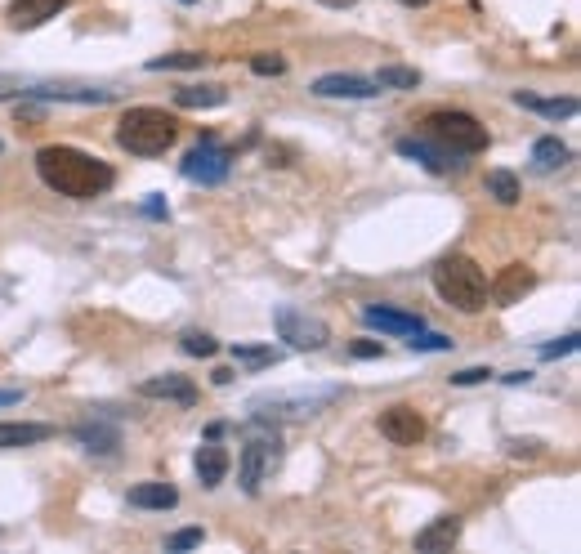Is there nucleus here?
Instances as JSON below:
<instances>
[{"label": "nucleus", "instance_id": "obj_24", "mask_svg": "<svg viewBox=\"0 0 581 554\" xmlns=\"http://www.w3.org/2000/svg\"><path fill=\"white\" fill-rule=\"evenodd\" d=\"M568 143H559L555 135H546V139H537L532 143V166L541 170V175H550V170H559V166H568Z\"/></svg>", "mask_w": 581, "mask_h": 554}, {"label": "nucleus", "instance_id": "obj_18", "mask_svg": "<svg viewBox=\"0 0 581 554\" xmlns=\"http://www.w3.org/2000/svg\"><path fill=\"white\" fill-rule=\"evenodd\" d=\"M54 438V425H41V420H5L0 425V452H14V447H36Z\"/></svg>", "mask_w": 581, "mask_h": 554}, {"label": "nucleus", "instance_id": "obj_11", "mask_svg": "<svg viewBox=\"0 0 581 554\" xmlns=\"http://www.w3.org/2000/svg\"><path fill=\"white\" fill-rule=\"evenodd\" d=\"M68 5L72 0H9L5 18L14 32H36V27H45L50 18H59Z\"/></svg>", "mask_w": 581, "mask_h": 554}, {"label": "nucleus", "instance_id": "obj_20", "mask_svg": "<svg viewBox=\"0 0 581 554\" xmlns=\"http://www.w3.org/2000/svg\"><path fill=\"white\" fill-rule=\"evenodd\" d=\"M72 438L85 452H99V456H117V447H121V434L112 425H103V420H81V425L72 429Z\"/></svg>", "mask_w": 581, "mask_h": 554}, {"label": "nucleus", "instance_id": "obj_44", "mask_svg": "<svg viewBox=\"0 0 581 554\" xmlns=\"http://www.w3.org/2000/svg\"><path fill=\"white\" fill-rule=\"evenodd\" d=\"M0 152H5V139H0Z\"/></svg>", "mask_w": 581, "mask_h": 554}, {"label": "nucleus", "instance_id": "obj_19", "mask_svg": "<svg viewBox=\"0 0 581 554\" xmlns=\"http://www.w3.org/2000/svg\"><path fill=\"white\" fill-rule=\"evenodd\" d=\"M228 465H233V456H228L215 438L197 447V456H193V470H197V479H202V487H219V483H224Z\"/></svg>", "mask_w": 581, "mask_h": 554}, {"label": "nucleus", "instance_id": "obj_2", "mask_svg": "<svg viewBox=\"0 0 581 554\" xmlns=\"http://www.w3.org/2000/svg\"><path fill=\"white\" fill-rule=\"evenodd\" d=\"M434 291L443 295L452 309L461 313H479L483 304H488V273L479 269V260H470V255H443V260L434 264Z\"/></svg>", "mask_w": 581, "mask_h": 554}, {"label": "nucleus", "instance_id": "obj_14", "mask_svg": "<svg viewBox=\"0 0 581 554\" xmlns=\"http://www.w3.org/2000/svg\"><path fill=\"white\" fill-rule=\"evenodd\" d=\"M532 286H537V273H532L528 264H506V269H501V273L488 282V295H492L497 304H519L523 295L532 291Z\"/></svg>", "mask_w": 581, "mask_h": 554}, {"label": "nucleus", "instance_id": "obj_9", "mask_svg": "<svg viewBox=\"0 0 581 554\" xmlns=\"http://www.w3.org/2000/svg\"><path fill=\"white\" fill-rule=\"evenodd\" d=\"M380 434H385L394 447H416L425 438V416L407 403H394V407L380 412Z\"/></svg>", "mask_w": 581, "mask_h": 554}, {"label": "nucleus", "instance_id": "obj_26", "mask_svg": "<svg viewBox=\"0 0 581 554\" xmlns=\"http://www.w3.org/2000/svg\"><path fill=\"white\" fill-rule=\"evenodd\" d=\"M371 81L380 85V90H416L421 85V72L416 68H398V63H389V68H380Z\"/></svg>", "mask_w": 581, "mask_h": 554}, {"label": "nucleus", "instance_id": "obj_12", "mask_svg": "<svg viewBox=\"0 0 581 554\" xmlns=\"http://www.w3.org/2000/svg\"><path fill=\"white\" fill-rule=\"evenodd\" d=\"M394 152L398 157H407V161H421L425 170H434V175H447V170H456L461 161H456V152H447L443 143H425V139H416V135H407V139H398L394 143Z\"/></svg>", "mask_w": 581, "mask_h": 554}, {"label": "nucleus", "instance_id": "obj_4", "mask_svg": "<svg viewBox=\"0 0 581 554\" xmlns=\"http://www.w3.org/2000/svg\"><path fill=\"white\" fill-rule=\"evenodd\" d=\"M179 139V121L166 108H130L117 121V143L130 157H161Z\"/></svg>", "mask_w": 581, "mask_h": 554}, {"label": "nucleus", "instance_id": "obj_5", "mask_svg": "<svg viewBox=\"0 0 581 554\" xmlns=\"http://www.w3.org/2000/svg\"><path fill=\"white\" fill-rule=\"evenodd\" d=\"M425 130H430L434 143H443L456 157H474V152H488V126H479V117L461 108H434L425 117Z\"/></svg>", "mask_w": 581, "mask_h": 554}, {"label": "nucleus", "instance_id": "obj_29", "mask_svg": "<svg viewBox=\"0 0 581 554\" xmlns=\"http://www.w3.org/2000/svg\"><path fill=\"white\" fill-rule=\"evenodd\" d=\"M179 345H184V353H193V358H215L219 353V340L211 336V331H184V336H179Z\"/></svg>", "mask_w": 581, "mask_h": 554}, {"label": "nucleus", "instance_id": "obj_21", "mask_svg": "<svg viewBox=\"0 0 581 554\" xmlns=\"http://www.w3.org/2000/svg\"><path fill=\"white\" fill-rule=\"evenodd\" d=\"M130 505L135 510H175L179 505V487L175 483H135L130 487Z\"/></svg>", "mask_w": 581, "mask_h": 554}, {"label": "nucleus", "instance_id": "obj_41", "mask_svg": "<svg viewBox=\"0 0 581 554\" xmlns=\"http://www.w3.org/2000/svg\"><path fill=\"white\" fill-rule=\"evenodd\" d=\"M318 5H327V9H349V5H358V0H318Z\"/></svg>", "mask_w": 581, "mask_h": 554}, {"label": "nucleus", "instance_id": "obj_36", "mask_svg": "<svg viewBox=\"0 0 581 554\" xmlns=\"http://www.w3.org/2000/svg\"><path fill=\"white\" fill-rule=\"evenodd\" d=\"M23 76H5V72H0V103H5V99H14V94H23Z\"/></svg>", "mask_w": 581, "mask_h": 554}, {"label": "nucleus", "instance_id": "obj_15", "mask_svg": "<svg viewBox=\"0 0 581 554\" xmlns=\"http://www.w3.org/2000/svg\"><path fill=\"white\" fill-rule=\"evenodd\" d=\"M139 398H166V403H179V407H193L197 403V385L179 371H166V376H148L139 385Z\"/></svg>", "mask_w": 581, "mask_h": 554}, {"label": "nucleus", "instance_id": "obj_35", "mask_svg": "<svg viewBox=\"0 0 581 554\" xmlns=\"http://www.w3.org/2000/svg\"><path fill=\"white\" fill-rule=\"evenodd\" d=\"M349 353H354V358H380V353H385V345H380V340H358V345H349Z\"/></svg>", "mask_w": 581, "mask_h": 554}, {"label": "nucleus", "instance_id": "obj_38", "mask_svg": "<svg viewBox=\"0 0 581 554\" xmlns=\"http://www.w3.org/2000/svg\"><path fill=\"white\" fill-rule=\"evenodd\" d=\"M144 215H148V219H166V197H161V193H148Z\"/></svg>", "mask_w": 581, "mask_h": 554}, {"label": "nucleus", "instance_id": "obj_39", "mask_svg": "<svg viewBox=\"0 0 581 554\" xmlns=\"http://www.w3.org/2000/svg\"><path fill=\"white\" fill-rule=\"evenodd\" d=\"M501 380H506V385H528L532 371H510V376H501Z\"/></svg>", "mask_w": 581, "mask_h": 554}, {"label": "nucleus", "instance_id": "obj_37", "mask_svg": "<svg viewBox=\"0 0 581 554\" xmlns=\"http://www.w3.org/2000/svg\"><path fill=\"white\" fill-rule=\"evenodd\" d=\"M510 456H541L537 438H510Z\"/></svg>", "mask_w": 581, "mask_h": 554}, {"label": "nucleus", "instance_id": "obj_43", "mask_svg": "<svg viewBox=\"0 0 581 554\" xmlns=\"http://www.w3.org/2000/svg\"><path fill=\"white\" fill-rule=\"evenodd\" d=\"M179 5H197V0H179Z\"/></svg>", "mask_w": 581, "mask_h": 554}, {"label": "nucleus", "instance_id": "obj_25", "mask_svg": "<svg viewBox=\"0 0 581 554\" xmlns=\"http://www.w3.org/2000/svg\"><path fill=\"white\" fill-rule=\"evenodd\" d=\"M211 63V54L202 50H175V54H161V59H148V72H197Z\"/></svg>", "mask_w": 581, "mask_h": 554}, {"label": "nucleus", "instance_id": "obj_7", "mask_svg": "<svg viewBox=\"0 0 581 554\" xmlns=\"http://www.w3.org/2000/svg\"><path fill=\"white\" fill-rule=\"evenodd\" d=\"M273 327H278V340H287L291 349H327L331 340V327L322 318H309V313L291 309V304H282V309H273Z\"/></svg>", "mask_w": 581, "mask_h": 554}, {"label": "nucleus", "instance_id": "obj_28", "mask_svg": "<svg viewBox=\"0 0 581 554\" xmlns=\"http://www.w3.org/2000/svg\"><path fill=\"white\" fill-rule=\"evenodd\" d=\"M488 197H497L501 206H514V202H519V179H514L510 170H492V175H488Z\"/></svg>", "mask_w": 581, "mask_h": 554}, {"label": "nucleus", "instance_id": "obj_40", "mask_svg": "<svg viewBox=\"0 0 581 554\" xmlns=\"http://www.w3.org/2000/svg\"><path fill=\"white\" fill-rule=\"evenodd\" d=\"M18 398H23V394H18V389H0V407H14Z\"/></svg>", "mask_w": 581, "mask_h": 554}, {"label": "nucleus", "instance_id": "obj_6", "mask_svg": "<svg viewBox=\"0 0 581 554\" xmlns=\"http://www.w3.org/2000/svg\"><path fill=\"white\" fill-rule=\"evenodd\" d=\"M340 398V385H322V389H295V394H260L251 398L255 416H313L322 407H331Z\"/></svg>", "mask_w": 581, "mask_h": 554}, {"label": "nucleus", "instance_id": "obj_1", "mask_svg": "<svg viewBox=\"0 0 581 554\" xmlns=\"http://www.w3.org/2000/svg\"><path fill=\"white\" fill-rule=\"evenodd\" d=\"M36 175L50 193L72 197V202H94L117 184V170L108 161H99L94 152H81L72 143H45L36 152Z\"/></svg>", "mask_w": 581, "mask_h": 554}, {"label": "nucleus", "instance_id": "obj_23", "mask_svg": "<svg viewBox=\"0 0 581 554\" xmlns=\"http://www.w3.org/2000/svg\"><path fill=\"white\" fill-rule=\"evenodd\" d=\"M175 103L179 108H224L228 90L224 85H184V90H175Z\"/></svg>", "mask_w": 581, "mask_h": 554}, {"label": "nucleus", "instance_id": "obj_17", "mask_svg": "<svg viewBox=\"0 0 581 554\" xmlns=\"http://www.w3.org/2000/svg\"><path fill=\"white\" fill-rule=\"evenodd\" d=\"M461 532H465V523L456 519V514H438L434 523H425V528L416 532V550H425V554L452 550L456 541H461Z\"/></svg>", "mask_w": 581, "mask_h": 554}, {"label": "nucleus", "instance_id": "obj_16", "mask_svg": "<svg viewBox=\"0 0 581 554\" xmlns=\"http://www.w3.org/2000/svg\"><path fill=\"white\" fill-rule=\"evenodd\" d=\"M23 99H59V103H112L117 90H90V85H23Z\"/></svg>", "mask_w": 581, "mask_h": 554}, {"label": "nucleus", "instance_id": "obj_31", "mask_svg": "<svg viewBox=\"0 0 581 554\" xmlns=\"http://www.w3.org/2000/svg\"><path fill=\"white\" fill-rule=\"evenodd\" d=\"M251 72L255 76H282V72H287V59H282V54H255Z\"/></svg>", "mask_w": 581, "mask_h": 554}, {"label": "nucleus", "instance_id": "obj_33", "mask_svg": "<svg viewBox=\"0 0 581 554\" xmlns=\"http://www.w3.org/2000/svg\"><path fill=\"white\" fill-rule=\"evenodd\" d=\"M483 380H492L488 367H465V371H452V385H483Z\"/></svg>", "mask_w": 581, "mask_h": 554}, {"label": "nucleus", "instance_id": "obj_30", "mask_svg": "<svg viewBox=\"0 0 581 554\" xmlns=\"http://www.w3.org/2000/svg\"><path fill=\"white\" fill-rule=\"evenodd\" d=\"M407 349L412 353H443V349H452V340L447 336H438V331H412V340H407Z\"/></svg>", "mask_w": 581, "mask_h": 554}, {"label": "nucleus", "instance_id": "obj_13", "mask_svg": "<svg viewBox=\"0 0 581 554\" xmlns=\"http://www.w3.org/2000/svg\"><path fill=\"white\" fill-rule=\"evenodd\" d=\"M363 322H367V327H376L380 336H412V331L425 327L421 313H403V309H389V304H367Z\"/></svg>", "mask_w": 581, "mask_h": 554}, {"label": "nucleus", "instance_id": "obj_8", "mask_svg": "<svg viewBox=\"0 0 581 554\" xmlns=\"http://www.w3.org/2000/svg\"><path fill=\"white\" fill-rule=\"evenodd\" d=\"M228 166H233V152L219 148V139L211 135V130H206L202 143H197V148L188 152L179 170H184V179H193V184H206V188H211V184H224V179H228Z\"/></svg>", "mask_w": 581, "mask_h": 554}, {"label": "nucleus", "instance_id": "obj_22", "mask_svg": "<svg viewBox=\"0 0 581 554\" xmlns=\"http://www.w3.org/2000/svg\"><path fill=\"white\" fill-rule=\"evenodd\" d=\"M514 103L528 108V112H537V117H546V121L577 117V99H537V94H528V90H514Z\"/></svg>", "mask_w": 581, "mask_h": 554}, {"label": "nucleus", "instance_id": "obj_32", "mask_svg": "<svg viewBox=\"0 0 581 554\" xmlns=\"http://www.w3.org/2000/svg\"><path fill=\"white\" fill-rule=\"evenodd\" d=\"M202 541H206L202 528H184V532H175V537H166V550H193V546H202Z\"/></svg>", "mask_w": 581, "mask_h": 554}, {"label": "nucleus", "instance_id": "obj_10", "mask_svg": "<svg viewBox=\"0 0 581 554\" xmlns=\"http://www.w3.org/2000/svg\"><path fill=\"white\" fill-rule=\"evenodd\" d=\"M313 94L318 99H376V94H385L371 76H354V72H327L313 81Z\"/></svg>", "mask_w": 581, "mask_h": 554}, {"label": "nucleus", "instance_id": "obj_27", "mask_svg": "<svg viewBox=\"0 0 581 554\" xmlns=\"http://www.w3.org/2000/svg\"><path fill=\"white\" fill-rule=\"evenodd\" d=\"M233 358L242 362V367H278L282 353L273 345H233Z\"/></svg>", "mask_w": 581, "mask_h": 554}, {"label": "nucleus", "instance_id": "obj_3", "mask_svg": "<svg viewBox=\"0 0 581 554\" xmlns=\"http://www.w3.org/2000/svg\"><path fill=\"white\" fill-rule=\"evenodd\" d=\"M242 492H260L264 483L278 474V465H282V438H278V429H273V420L269 416H251L242 425Z\"/></svg>", "mask_w": 581, "mask_h": 554}, {"label": "nucleus", "instance_id": "obj_34", "mask_svg": "<svg viewBox=\"0 0 581 554\" xmlns=\"http://www.w3.org/2000/svg\"><path fill=\"white\" fill-rule=\"evenodd\" d=\"M573 349H577V331H568V336L555 340V345H541V358H568Z\"/></svg>", "mask_w": 581, "mask_h": 554}, {"label": "nucleus", "instance_id": "obj_42", "mask_svg": "<svg viewBox=\"0 0 581 554\" xmlns=\"http://www.w3.org/2000/svg\"><path fill=\"white\" fill-rule=\"evenodd\" d=\"M398 5H407V9H421V5H430V0H398Z\"/></svg>", "mask_w": 581, "mask_h": 554}]
</instances>
